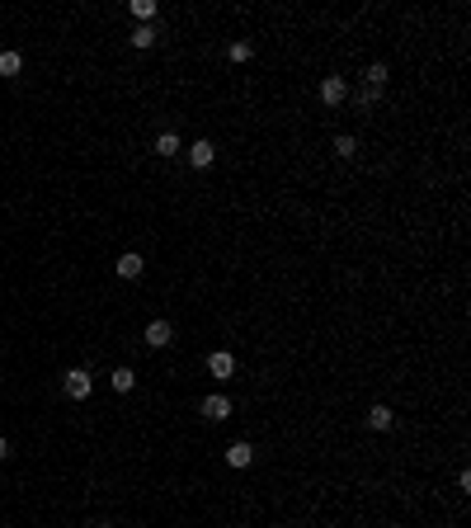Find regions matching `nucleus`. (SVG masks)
<instances>
[{
    "label": "nucleus",
    "mask_w": 471,
    "mask_h": 528,
    "mask_svg": "<svg viewBox=\"0 0 471 528\" xmlns=\"http://www.w3.org/2000/svg\"><path fill=\"white\" fill-rule=\"evenodd\" d=\"M61 387H66L71 401H85V396L95 392V382H90V373H85V368H71L66 377H61Z\"/></svg>",
    "instance_id": "1"
},
{
    "label": "nucleus",
    "mask_w": 471,
    "mask_h": 528,
    "mask_svg": "<svg viewBox=\"0 0 471 528\" xmlns=\"http://www.w3.org/2000/svg\"><path fill=\"white\" fill-rule=\"evenodd\" d=\"M320 100H325L330 109H340L344 100H349V85H344V76H325V80H320Z\"/></svg>",
    "instance_id": "2"
},
{
    "label": "nucleus",
    "mask_w": 471,
    "mask_h": 528,
    "mask_svg": "<svg viewBox=\"0 0 471 528\" xmlns=\"http://www.w3.org/2000/svg\"><path fill=\"white\" fill-rule=\"evenodd\" d=\"M203 415H208L212 424H222V420H227V415H231V401H227V396H222V392L203 396Z\"/></svg>",
    "instance_id": "3"
},
{
    "label": "nucleus",
    "mask_w": 471,
    "mask_h": 528,
    "mask_svg": "<svg viewBox=\"0 0 471 528\" xmlns=\"http://www.w3.org/2000/svg\"><path fill=\"white\" fill-rule=\"evenodd\" d=\"M212 160H217V147H212L208 137H203V142H193V147H189V165H193V170H208Z\"/></svg>",
    "instance_id": "4"
},
{
    "label": "nucleus",
    "mask_w": 471,
    "mask_h": 528,
    "mask_svg": "<svg viewBox=\"0 0 471 528\" xmlns=\"http://www.w3.org/2000/svg\"><path fill=\"white\" fill-rule=\"evenodd\" d=\"M208 373L222 382V377H231V373H236V359L227 354V349H212V354H208Z\"/></svg>",
    "instance_id": "5"
},
{
    "label": "nucleus",
    "mask_w": 471,
    "mask_h": 528,
    "mask_svg": "<svg viewBox=\"0 0 471 528\" xmlns=\"http://www.w3.org/2000/svg\"><path fill=\"white\" fill-rule=\"evenodd\" d=\"M170 340H175V326H170V321H151V326H146V344H151V349H165Z\"/></svg>",
    "instance_id": "6"
},
{
    "label": "nucleus",
    "mask_w": 471,
    "mask_h": 528,
    "mask_svg": "<svg viewBox=\"0 0 471 528\" xmlns=\"http://www.w3.org/2000/svg\"><path fill=\"white\" fill-rule=\"evenodd\" d=\"M142 269H146V264H142V255H137V250H128V255L118 260V279H142Z\"/></svg>",
    "instance_id": "7"
},
{
    "label": "nucleus",
    "mask_w": 471,
    "mask_h": 528,
    "mask_svg": "<svg viewBox=\"0 0 471 528\" xmlns=\"http://www.w3.org/2000/svg\"><path fill=\"white\" fill-rule=\"evenodd\" d=\"M227 462H231V467H250V462H255V449L240 439V444H231V449H227Z\"/></svg>",
    "instance_id": "8"
},
{
    "label": "nucleus",
    "mask_w": 471,
    "mask_h": 528,
    "mask_svg": "<svg viewBox=\"0 0 471 528\" xmlns=\"http://www.w3.org/2000/svg\"><path fill=\"white\" fill-rule=\"evenodd\" d=\"M128 10H132V19H137V24H151V19H156V0H132Z\"/></svg>",
    "instance_id": "9"
},
{
    "label": "nucleus",
    "mask_w": 471,
    "mask_h": 528,
    "mask_svg": "<svg viewBox=\"0 0 471 528\" xmlns=\"http://www.w3.org/2000/svg\"><path fill=\"white\" fill-rule=\"evenodd\" d=\"M108 382H113V392H132V387H137V373H132V368H113V373H108Z\"/></svg>",
    "instance_id": "10"
},
{
    "label": "nucleus",
    "mask_w": 471,
    "mask_h": 528,
    "mask_svg": "<svg viewBox=\"0 0 471 528\" xmlns=\"http://www.w3.org/2000/svg\"><path fill=\"white\" fill-rule=\"evenodd\" d=\"M151 43H156V28H151V24H137V28H132V48H137V53H146Z\"/></svg>",
    "instance_id": "11"
},
{
    "label": "nucleus",
    "mask_w": 471,
    "mask_h": 528,
    "mask_svg": "<svg viewBox=\"0 0 471 528\" xmlns=\"http://www.w3.org/2000/svg\"><path fill=\"white\" fill-rule=\"evenodd\" d=\"M392 411H387V406H372V411H367V429H392Z\"/></svg>",
    "instance_id": "12"
},
{
    "label": "nucleus",
    "mask_w": 471,
    "mask_h": 528,
    "mask_svg": "<svg viewBox=\"0 0 471 528\" xmlns=\"http://www.w3.org/2000/svg\"><path fill=\"white\" fill-rule=\"evenodd\" d=\"M156 156H180V137L175 132H160L156 137Z\"/></svg>",
    "instance_id": "13"
},
{
    "label": "nucleus",
    "mask_w": 471,
    "mask_h": 528,
    "mask_svg": "<svg viewBox=\"0 0 471 528\" xmlns=\"http://www.w3.org/2000/svg\"><path fill=\"white\" fill-rule=\"evenodd\" d=\"M24 71V57L19 53H0V76H19Z\"/></svg>",
    "instance_id": "14"
},
{
    "label": "nucleus",
    "mask_w": 471,
    "mask_h": 528,
    "mask_svg": "<svg viewBox=\"0 0 471 528\" xmlns=\"http://www.w3.org/2000/svg\"><path fill=\"white\" fill-rule=\"evenodd\" d=\"M335 156L354 160V156H358V142H354V137H335Z\"/></svg>",
    "instance_id": "15"
},
{
    "label": "nucleus",
    "mask_w": 471,
    "mask_h": 528,
    "mask_svg": "<svg viewBox=\"0 0 471 528\" xmlns=\"http://www.w3.org/2000/svg\"><path fill=\"white\" fill-rule=\"evenodd\" d=\"M250 53H255L250 43H231V48H227V57H231V62H250Z\"/></svg>",
    "instance_id": "16"
},
{
    "label": "nucleus",
    "mask_w": 471,
    "mask_h": 528,
    "mask_svg": "<svg viewBox=\"0 0 471 528\" xmlns=\"http://www.w3.org/2000/svg\"><path fill=\"white\" fill-rule=\"evenodd\" d=\"M367 85H387V66H382V62L367 66Z\"/></svg>",
    "instance_id": "17"
},
{
    "label": "nucleus",
    "mask_w": 471,
    "mask_h": 528,
    "mask_svg": "<svg viewBox=\"0 0 471 528\" xmlns=\"http://www.w3.org/2000/svg\"><path fill=\"white\" fill-rule=\"evenodd\" d=\"M0 458H10V444H5V434H0Z\"/></svg>",
    "instance_id": "18"
},
{
    "label": "nucleus",
    "mask_w": 471,
    "mask_h": 528,
    "mask_svg": "<svg viewBox=\"0 0 471 528\" xmlns=\"http://www.w3.org/2000/svg\"><path fill=\"white\" fill-rule=\"evenodd\" d=\"M95 528H113V524H95Z\"/></svg>",
    "instance_id": "19"
}]
</instances>
